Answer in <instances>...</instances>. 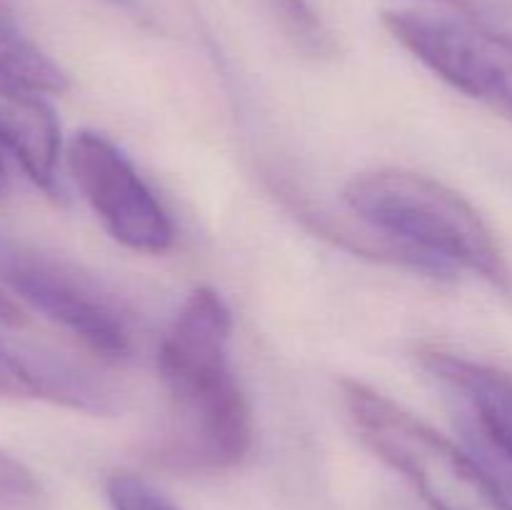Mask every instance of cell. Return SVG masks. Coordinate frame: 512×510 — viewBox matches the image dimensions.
<instances>
[{
    "label": "cell",
    "mask_w": 512,
    "mask_h": 510,
    "mask_svg": "<svg viewBox=\"0 0 512 510\" xmlns=\"http://www.w3.org/2000/svg\"><path fill=\"white\" fill-rule=\"evenodd\" d=\"M233 313L223 295L198 285L180 305L158 350L168 418L150 450L158 468L215 475L248 458L255 418L230 365Z\"/></svg>",
    "instance_id": "6da1fadb"
},
{
    "label": "cell",
    "mask_w": 512,
    "mask_h": 510,
    "mask_svg": "<svg viewBox=\"0 0 512 510\" xmlns=\"http://www.w3.org/2000/svg\"><path fill=\"white\" fill-rule=\"evenodd\" d=\"M345 205L420 273L455 270L512 295V268L480 210L450 185L403 168L360 173L345 185Z\"/></svg>",
    "instance_id": "7a4b0ae2"
},
{
    "label": "cell",
    "mask_w": 512,
    "mask_h": 510,
    "mask_svg": "<svg viewBox=\"0 0 512 510\" xmlns=\"http://www.w3.org/2000/svg\"><path fill=\"white\" fill-rule=\"evenodd\" d=\"M340 400L360 443L403 475L430 510H512L508 485L433 425L358 378L340 380Z\"/></svg>",
    "instance_id": "3957f363"
},
{
    "label": "cell",
    "mask_w": 512,
    "mask_h": 510,
    "mask_svg": "<svg viewBox=\"0 0 512 510\" xmlns=\"http://www.w3.org/2000/svg\"><path fill=\"white\" fill-rule=\"evenodd\" d=\"M0 285L73 335L105 363L135 353V335L123 305L95 278L53 255L0 238Z\"/></svg>",
    "instance_id": "277c9868"
},
{
    "label": "cell",
    "mask_w": 512,
    "mask_h": 510,
    "mask_svg": "<svg viewBox=\"0 0 512 510\" xmlns=\"http://www.w3.org/2000/svg\"><path fill=\"white\" fill-rule=\"evenodd\" d=\"M65 168L115 243L145 255L173 248V218L115 140L98 130H78L65 145Z\"/></svg>",
    "instance_id": "5b68a950"
},
{
    "label": "cell",
    "mask_w": 512,
    "mask_h": 510,
    "mask_svg": "<svg viewBox=\"0 0 512 510\" xmlns=\"http://www.w3.org/2000/svg\"><path fill=\"white\" fill-rule=\"evenodd\" d=\"M388 33L433 75L512 118V48L463 18L423 8L385 10Z\"/></svg>",
    "instance_id": "8992f818"
},
{
    "label": "cell",
    "mask_w": 512,
    "mask_h": 510,
    "mask_svg": "<svg viewBox=\"0 0 512 510\" xmlns=\"http://www.w3.org/2000/svg\"><path fill=\"white\" fill-rule=\"evenodd\" d=\"M420 365L458 400L470 450L512 493V373L435 348Z\"/></svg>",
    "instance_id": "52a82bcc"
},
{
    "label": "cell",
    "mask_w": 512,
    "mask_h": 510,
    "mask_svg": "<svg viewBox=\"0 0 512 510\" xmlns=\"http://www.w3.org/2000/svg\"><path fill=\"white\" fill-rule=\"evenodd\" d=\"M0 400H45L80 413L120 410V393L68 355L0 335Z\"/></svg>",
    "instance_id": "ba28073f"
},
{
    "label": "cell",
    "mask_w": 512,
    "mask_h": 510,
    "mask_svg": "<svg viewBox=\"0 0 512 510\" xmlns=\"http://www.w3.org/2000/svg\"><path fill=\"white\" fill-rule=\"evenodd\" d=\"M0 148L20 165L30 183L60 200L65 145L60 120L45 93L0 75Z\"/></svg>",
    "instance_id": "9c48e42d"
},
{
    "label": "cell",
    "mask_w": 512,
    "mask_h": 510,
    "mask_svg": "<svg viewBox=\"0 0 512 510\" xmlns=\"http://www.w3.org/2000/svg\"><path fill=\"white\" fill-rule=\"evenodd\" d=\"M295 53L310 60H330L338 53L333 33L310 0H258Z\"/></svg>",
    "instance_id": "30bf717a"
},
{
    "label": "cell",
    "mask_w": 512,
    "mask_h": 510,
    "mask_svg": "<svg viewBox=\"0 0 512 510\" xmlns=\"http://www.w3.org/2000/svg\"><path fill=\"white\" fill-rule=\"evenodd\" d=\"M0 510H53L48 488L18 455L0 448Z\"/></svg>",
    "instance_id": "8fae6325"
},
{
    "label": "cell",
    "mask_w": 512,
    "mask_h": 510,
    "mask_svg": "<svg viewBox=\"0 0 512 510\" xmlns=\"http://www.w3.org/2000/svg\"><path fill=\"white\" fill-rule=\"evenodd\" d=\"M105 498L110 510H178V505L160 493L150 480L130 470H115L105 480Z\"/></svg>",
    "instance_id": "7c38bea8"
},
{
    "label": "cell",
    "mask_w": 512,
    "mask_h": 510,
    "mask_svg": "<svg viewBox=\"0 0 512 510\" xmlns=\"http://www.w3.org/2000/svg\"><path fill=\"white\" fill-rule=\"evenodd\" d=\"M460 18L488 38L512 48V0H450Z\"/></svg>",
    "instance_id": "4fadbf2b"
},
{
    "label": "cell",
    "mask_w": 512,
    "mask_h": 510,
    "mask_svg": "<svg viewBox=\"0 0 512 510\" xmlns=\"http://www.w3.org/2000/svg\"><path fill=\"white\" fill-rule=\"evenodd\" d=\"M25 320L28 318L18 300L0 285V328H18V325H25Z\"/></svg>",
    "instance_id": "5bb4252c"
},
{
    "label": "cell",
    "mask_w": 512,
    "mask_h": 510,
    "mask_svg": "<svg viewBox=\"0 0 512 510\" xmlns=\"http://www.w3.org/2000/svg\"><path fill=\"white\" fill-rule=\"evenodd\" d=\"M10 193V168H8V160H5L3 148H0V200L8 198Z\"/></svg>",
    "instance_id": "9a60e30c"
},
{
    "label": "cell",
    "mask_w": 512,
    "mask_h": 510,
    "mask_svg": "<svg viewBox=\"0 0 512 510\" xmlns=\"http://www.w3.org/2000/svg\"><path fill=\"white\" fill-rule=\"evenodd\" d=\"M110 3H125V0H110Z\"/></svg>",
    "instance_id": "2e32d148"
}]
</instances>
